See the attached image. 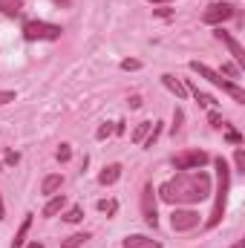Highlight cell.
<instances>
[{"label": "cell", "instance_id": "cell-1", "mask_svg": "<svg viewBox=\"0 0 245 248\" xmlns=\"http://www.w3.org/2000/svg\"><path fill=\"white\" fill-rule=\"evenodd\" d=\"M211 196V176L199 170H182L159 187V199L170 205H196Z\"/></svg>", "mask_w": 245, "mask_h": 248}, {"label": "cell", "instance_id": "cell-2", "mask_svg": "<svg viewBox=\"0 0 245 248\" xmlns=\"http://www.w3.org/2000/svg\"><path fill=\"white\" fill-rule=\"evenodd\" d=\"M214 165H216V199H214V211H211L205 228H216L222 222L225 205H228V190H231V168H228V162L219 156V159H214Z\"/></svg>", "mask_w": 245, "mask_h": 248}, {"label": "cell", "instance_id": "cell-3", "mask_svg": "<svg viewBox=\"0 0 245 248\" xmlns=\"http://www.w3.org/2000/svg\"><path fill=\"white\" fill-rule=\"evenodd\" d=\"M190 69L199 75V78H205L208 84H214V87H219L222 93H228L234 101H240V104H245V90L243 87H237L234 81H228V78H222V72H216V69H211L208 63L202 61H190Z\"/></svg>", "mask_w": 245, "mask_h": 248}, {"label": "cell", "instance_id": "cell-4", "mask_svg": "<svg viewBox=\"0 0 245 248\" xmlns=\"http://www.w3.org/2000/svg\"><path fill=\"white\" fill-rule=\"evenodd\" d=\"M61 32L63 29L58 23H46V20H26L23 23V38L26 41H58Z\"/></svg>", "mask_w": 245, "mask_h": 248}, {"label": "cell", "instance_id": "cell-5", "mask_svg": "<svg viewBox=\"0 0 245 248\" xmlns=\"http://www.w3.org/2000/svg\"><path fill=\"white\" fill-rule=\"evenodd\" d=\"M237 15V9H234V3H211L208 9H205V15H202V20L208 23V26H222L225 20H231Z\"/></svg>", "mask_w": 245, "mask_h": 248}, {"label": "cell", "instance_id": "cell-6", "mask_svg": "<svg viewBox=\"0 0 245 248\" xmlns=\"http://www.w3.org/2000/svg\"><path fill=\"white\" fill-rule=\"evenodd\" d=\"M208 159H211V156H208L205 150H184V153H179V156L173 159V168H176V170H199Z\"/></svg>", "mask_w": 245, "mask_h": 248}, {"label": "cell", "instance_id": "cell-7", "mask_svg": "<svg viewBox=\"0 0 245 248\" xmlns=\"http://www.w3.org/2000/svg\"><path fill=\"white\" fill-rule=\"evenodd\" d=\"M141 217H144V222H147L150 228H156V225H159V214H156V193H153V185H150V182L141 187Z\"/></svg>", "mask_w": 245, "mask_h": 248}, {"label": "cell", "instance_id": "cell-8", "mask_svg": "<svg viewBox=\"0 0 245 248\" xmlns=\"http://www.w3.org/2000/svg\"><path fill=\"white\" fill-rule=\"evenodd\" d=\"M196 225H199V214L190 211V208H176V211L170 214V228H173V231H190V228H196Z\"/></svg>", "mask_w": 245, "mask_h": 248}, {"label": "cell", "instance_id": "cell-9", "mask_svg": "<svg viewBox=\"0 0 245 248\" xmlns=\"http://www.w3.org/2000/svg\"><path fill=\"white\" fill-rule=\"evenodd\" d=\"M214 38L225 44V49H228V52L234 55V61H237V63H245V49H243V44H240V41H237V38H234L231 32H225L222 26H216V32H214Z\"/></svg>", "mask_w": 245, "mask_h": 248}, {"label": "cell", "instance_id": "cell-10", "mask_svg": "<svg viewBox=\"0 0 245 248\" xmlns=\"http://www.w3.org/2000/svg\"><path fill=\"white\" fill-rule=\"evenodd\" d=\"M23 6H26V0H0V15H6V17H20Z\"/></svg>", "mask_w": 245, "mask_h": 248}, {"label": "cell", "instance_id": "cell-11", "mask_svg": "<svg viewBox=\"0 0 245 248\" xmlns=\"http://www.w3.org/2000/svg\"><path fill=\"white\" fill-rule=\"evenodd\" d=\"M124 248H162V246H159L156 240L144 237V234H133V237L124 240Z\"/></svg>", "mask_w": 245, "mask_h": 248}, {"label": "cell", "instance_id": "cell-12", "mask_svg": "<svg viewBox=\"0 0 245 248\" xmlns=\"http://www.w3.org/2000/svg\"><path fill=\"white\" fill-rule=\"evenodd\" d=\"M63 208H66V196H63V193H55V196L44 205V217H55V214H61Z\"/></svg>", "mask_w": 245, "mask_h": 248}, {"label": "cell", "instance_id": "cell-13", "mask_svg": "<svg viewBox=\"0 0 245 248\" xmlns=\"http://www.w3.org/2000/svg\"><path fill=\"white\" fill-rule=\"evenodd\" d=\"M119 176H122V165H107V168L98 173V182H101V185H113V182H119Z\"/></svg>", "mask_w": 245, "mask_h": 248}, {"label": "cell", "instance_id": "cell-14", "mask_svg": "<svg viewBox=\"0 0 245 248\" xmlns=\"http://www.w3.org/2000/svg\"><path fill=\"white\" fill-rule=\"evenodd\" d=\"M29 225H32V214H26V217H23V222H20V228H17L15 240H12V248H23V243H26V234H29Z\"/></svg>", "mask_w": 245, "mask_h": 248}, {"label": "cell", "instance_id": "cell-15", "mask_svg": "<svg viewBox=\"0 0 245 248\" xmlns=\"http://www.w3.org/2000/svg\"><path fill=\"white\" fill-rule=\"evenodd\" d=\"M61 185H63L61 173H52V176H46V179H44L41 193H46V196H55V190H61Z\"/></svg>", "mask_w": 245, "mask_h": 248}, {"label": "cell", "instance_id": "cell-16", "mask_svg": "<svg viewBox=\"0 0 245 248\" xmlns=\"http://www.w3.org/2000/svg\"><path fill=\"white\" fill-rule=\"evenodd\" d=\"M162 84H165V87H168V90H170V93H173L176 98H184V95H187L184 84H182V81H176L173 75H162Z\"/></svg>", "mask_w": 245, "mask_h": 248}, {"label": "cell", "instance_id": "cell-17", "mask_svg": "<svg viewBox=\"0 0 245 248\" xmlns=\"http://www.w3.org/2000/svg\"><path fill=\"white\" fill-rule=\"evenodd\" d=\"M150 130H153V122H141L138 127H136V130H133V136H130V139H133L136 144H141V141L150 136Z\"/></svg>", "mask_w": 245, "mask_h": 248}, {"label": "cell", "instance_id": "cell-18", "mask_svg": "<svg viewBox=\"0 0 245 248\" xmlns=\"http://www.w3.org/2000/svg\"><path fill=\"white\" fill-rule=\"evenodd\" d=\"M184 90H190V93H193V98H196V101H199L202 107H211V110H214V104H216V101H214V98H211L208 93H199V87H193V84H187Z\"/></svg>", "mask_w": 245, "mask_h": 248}, {"label": "cell", "instance_id": "cell-19", "mask_svg": "<svg viewBox=\"0 0 245 248\" xmlns=\"http://www.w3.org/2000/svg\"><path fill=\"white\" fill-rule=\"evenodd\" d=\"M87 240H90V234H72V237L61 240V248H81Z\"/></svg>", "mask_w": 245, "mask_h": 248}, {"label": "cell", "instance_id": "cell-20", "mask_svg": "<svg viewBox=\"0 0 245 248\" xmlns=\"http://www.w3.org/2000/svg\"><path fill=\"white\" fill-rule=\"evenodd\" d=\"M84 219V211L81 208H69L66 214H63V222H81Z\"/></svg>", "mask_w": 245, "mask_h": 248}, {"label": "cell", "instance_id": "cell-21", "mask_svg": "<svg viewBox=\"0 0 245 248\" xmlns=\"http://www.w3.org/2000/svg\"><path fill=\"white\" fill-rule=\"evenodd\" d=\"M234 165H237L240 173H245V150L243 147H237V153H234Z\"/></svg>", "mask_w": 245, "mask_h": 248}, {"label": "cell", "instance_id": "cell-22", "mask_svg": "<svg viewBox=\"0 0 245 248\" xmlns=\"http://www.w3.org/2000/svg\"><path fill=\"white\" fill-rule=\"evenodd\" d=\"M15 98H17V93H15V90H0V107H3V104H9V101H15Z\"/></svg>", "mask_w": 245, "mask_h": 248}, {"label": "cell", "instance_id": "cell-23", "mask_svg": "<svg viewBox=\"0 0 245 248\" xmlns=\"http://www.w3.org/2000/svg\"><path fill=\"white\" fill-rule=\"evenodd\" d=\"M182 110H176V113H173V127H170V133H173V136H176V133H179V130H182Z\"/></svg>", "mask_w": 245, "mask_h": 248}, {"label": "cell", "instance_id": "cell-24", "mask_svg": "<svg viewBox=\"0 0 245 248\" xmlns=\"http://www.w3.org/2000/svg\"><path fill=\"white\" fill-rule=\"evenodd\" d=\"M208 122H211V127H225V122H222V116H219L216 110H211V116H208Z\"/></svg>", "mask_w": 245, "mask_h": 248}, {"label": "cell", "instance_id": "cell-25", "mask_svg": "<svg viewBox=\"0 0 245 248\" xmlns=\"http://www.w3.org/2000/svg\"><path fill=\"white\" fill-rule=\"evenodd\" d=\"M116 208H119L116 202H107V199H101V202H98V211H107V214H116Z\"/></svg>", "mask_w": 245, "mask_h": 248}, {"label": "cell", "instance_id": "cell-26", "mask_svg": "<svg viewBox=\"0 0 245 248\" xmlns=\"http://www.w3.org/2000/svg\"><path fill=\"white\" fill-rule=\"evenodd\" d=\"M222 72H225L228 78H240V69H237L234 63H225V66H222Z\"/></svg>", "mask_w": 245, "mask_h": 248}, {"label": "cell", "instance_id": "cell-27", "mask_svg": "<svg viewBox=\"0 0 245 248\" xmlns=\"http://www.w3.org/2000/svg\"><path fill=\"white\" fill-rule=\"evenodd\" d=\"M110 133H113V124H101V127H98V133H95V136H98V139H107V136H110Z\"/></svg>", "mask_w": 245, "mask_h": 248}, {"label": "cell", "instance_id": "cell-28", "mask_svg": "<svg viewBox=\"0 0 245 248\" xmlns=\"http://www.w3.org/2000/svg\"><path fill=\"white\" fill-rule=\"evenodd\" d=\"M69 156H72V150H69V144H61V147H58V159H61V162H66Z\"/></svg>", "mask_w": 245, "mask_h": 248}, {"label": "cell", "instance_id": "cell-29", "mask_svg": "<svg viewBox=\"0 0 245 248\" xmlns=\"http://www.w3.org/2000/svg\"><path fill=\"white\" fill-rule=\"evenodd\" d=\"M141 66V61H136V58H127V61H122V69H138Z\"/></svg>", "mask_w": 245, "mask_h": 248}, {"label": "cell", "instance_id": "cell-30", "mask_svg": "<svg viewBox=\"0 0 245 248\" xmlns=\"http://www.w3.org/2000/svg\"><path fill=\"white\" fill-rule=\"evenodd\" d=\"M228 141H231V144H243V136H240L237 130H228Z\"/></svg>", "mask_w": 245, "mask_h": 248}, {"label": "cell", "instance_id": "cell-31", "mask_svg": "<svg viewBox=\"0 0 245 248\" xmlns=\"http://www.w3.org/2000/svg\"><path fill=\"white\" fill-rule=\"evenodd\" d=\"M17 162H20V156H17V153H12V150H9V153H6V165H17Z\"/></svg>", "mask_w": 245, "mask_h": 248}, {"label": "cell", "instance_id": "cell-32", "mask_svg": "<svg viewBox=\"0 0 245 248\" xmlns=\"http://www.w3.org/2000/svg\"><path fill=\"white\" fill-rule=\"evenodd\" d=\"M55 3H58V6H69V3H72V0H55Z\"/></svg>", "mask_w": 245, "mask_h": 248}, {"label": "cell", "instance_id": "cell-33", "mask_svg": "<svg viewBox=\"0 0 245 248\" xmlns=\"http://www.w3.org/2000/svg\"><path fill=\"white\" fill-rule=\"evenodd\" d=\"M150 3H162V6H168V3H170V0H150Z\"/></svg>", "mask_w": 245, "mask_h": 248}, {"label": "cell", "instance_id": "cell-34", "mask_svg": "<svg viewBox=\"0 0 245 248\" xmlns=\"http://www.w3.org/2000/svg\"><path fill=\"white\" fill-rule=\"evenodd\" d=\"M26 248H44V246H41V243H29Z\"/></svg>", "mask_w": 245, "mask_h": 248}, {"label": "cell", "instance_id": "cell-35", "mask_svg": "<svg viewBox=\"0 0 245 248\" xmlns=\"http://www.w3.org/2000/svg\"><path fill=\"white\" fill-rule=\"evenodd\" d=\"M231 248H245V240H240V243H237V246H231Z\"/></svg>", "mask_w": 245, "mask_h": 248}, {"label": "cell", "instance_id": "cell-36", "mask_svg": "<svg viewBox=\"0 0 245 248\" xmlns=\"http://www.w3.org/2000/svg\"><path fill=\"white\" fill-rule=\"evenodd\" d=\"M0 219H3V202H0Z\"/></svg>", "mask_w": 245, "mask_h": 248}, {"label": "cell", "instance_id": "cell-37", "mask_svg": "<svg viewBox=\"0 0 245 248\" xmlns=\"http://www.w3.org/2000/svg\"><path fill=\"white\" fill-rule=\"evenodd\" d=\"M0 170H3V165H0Z\"/></svg>", "mask_w": 245, "mask_h": 248}]
</instances>
